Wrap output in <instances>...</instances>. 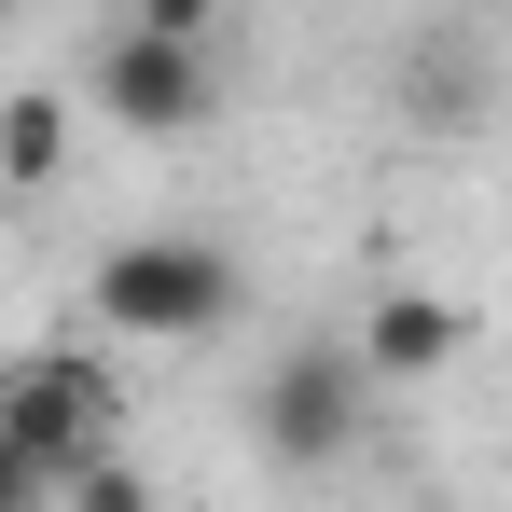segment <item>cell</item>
Wrapping results in <instances>:
<instances>
[{
	"instance_id": "6da1fadb",
	"label": "cell",
	"mask_w": 512,
	"mask_h": 512,
	"mask_svg": "<svg viewBox=\"0 0 512 512\" xmlns=\"http://www.w3.org/2000/svg\"><path fill=\"white\" fill-rule=\"evenodd\" d=\"M84 305L125 346H194V333L236 319V250H208V236H111L97 277H84Z\"/></svg>"
},
{
	"instance_id": "7a4b0ae2",
	"label": "cell",
	"mask_w": 512,
	"mask_h": 512,
	"mask_svg": "<svg viewBox=\"0 0 512 512\" xmlns=\"http://www.w3.org/2000/svg\"><path fill=\"white\" fill-rule=\"evenodd\" d=\"M111 416H125V374L97 360V346H28V360H0V443L56 485L84 443H111Z\"/></svg>"
},
{
	"instance_id": "3957f363",
	"label": "cell",
	"mask_w": 512,
	"mask_h": 512,
	"mask_svg": "<svg viewBox=\"0 0 512 512\" xmlns=\"http://www.w3.org/2000/svg\"><path fill=\"white\" fill-rule=\"evenodd\" d=\"M360 402H374V374H360L333 333H305V346H277V360H263L250 443L277 457V471H333L346 443H360Z\"/></svg>"
},
{
	"instance_id": "277c9868",
	"label": "cell",
	"mask_w": 512,
	"mask_h": 512,
	"mask_svg": "<svg viewBox=\"0 0 512 512\" xmlns=\"http://www.w3.org/2000/svg\"><path fill=\"white\" fill-rule=\"evenodd\" d=\"M84 97L125 125V139H194L208 111H222V70H208V42H167V28H111L97 42Z\"/></svg>"
},
{
	"instance_id": "5b68a950",
	"label": "cell",
	"mask_w": 512,
	"mask_h": 512,
	"mask_svg": "<svg viewBox=\"0 0 512 512\" xmlns=\"http://www.w3.org/2000/svg\"><path fill=\"white\" fill-rule=\"evenodd\" d=\"M457 346H471V319H457L443 291H374V319L346 333V360H360L374 388H416V374H443Z\"/></svg>"
},
{
	"instance_id": "8992f818",
	"label": "cell",
	"mask_w": 512,
	"mask_h": 512,
	"mask_svg": "<svg viewBox=\"0 0 512 512\" xmlns=\"http://www.w3.org/2000/svg\"><path fill=\"white\" fill-rule=\"evenodd\" d=\"M56 167H70V97L14 84V97H0V194H42Z\"/></svg>"
},
{
	"instance_id": "52a82bcc",
	"label": "cell",
	"mask_w": 512,
	"mask_h": 512,
	"mask_svg": "<svg viewBox=\"0 0 512 512\" xmlns=\"http://www.w3.org/2000/svg\"><path fill=\"white\" fill-rule=\"evenodd\" d=\"M125 28H167V42H208V28H222V0H139Z\"/></svg>"
},
{
	"instance_id": "ba28073f",
	"label": "cell",
	"mask_w": 512,
	"mask_h": 512,
	"mask_svg": "<svg viewBox=\"0 0 512 512\" xmlns=\"http://www.w3.org/2000/svg\"><path fill=\"white\" fill-rule=\"evenodd\" d=\"M28 499H42V471H28V457L0 443V512H28Z\"/></svg>"
},
{
	"instance_id": "9c48e42d",
	"label": "cell",
	"mask_w": 512,
	"mask_h": 512,
	"mask_svg": "<svg viewBox=\"0 0 512 512\" xmlns=\"http://www.w3.org/2000/svg\"><path fill=\"white\" fill-rule=\"evenodd\" d=\"M0 28H14V0H0Z\"/></svg>"
}]
</instances>
